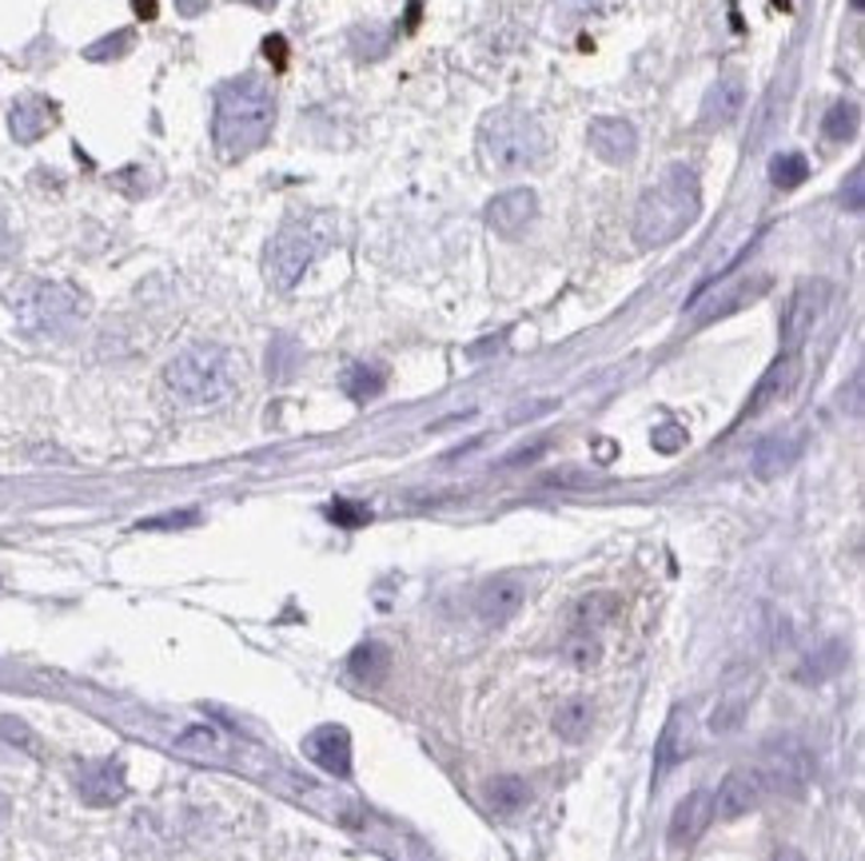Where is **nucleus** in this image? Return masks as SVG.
Wrapping results in <instances>:
<instances>
[{"label":"nucleus","instance_id":"f257e3e1","mask_svg":"<svg viewBox=\"0 0 865 861\" xmlns=\"http://www.w3.org/2000/svg\"><path fill=\"white\" fill-rule=\"evenodd\" d=\"M275 124V92L268 80L243 72L224 80L216 89V112H212V136L228 160H243L268 144Z\"/></svg>","mask_w":865,"mask_h":861},{"label":"nucleus","instance_id":"f03ea898","mask_svg":"<svg viewBox=\"0 0 865 861\" xmlns=\"http://www.w3.org/2000/svg\"><path fill=\"white\" fill-rule=\"evenodd\" d=\"M698 211H702V188L694 168L674 164L667 168V176L658 180L647 196L638 199L630 236H635L638 248L655 252V248H667V243H674L679 236L691 232Z\"/></svg>","mask_w":865,"mask_h":861},{"label":"nucleus","instance_id":"7ed1b4c3","mask_svg":"<svg viewBox=\"0 0 865 861\" xmlns=\"http://www.w3.org/2000/svg\"><path fill=\"white\" fill-rule=\"evenodd\" d=\"M550 152L543 120L523 108H494L479 124V164L491 176H523L535 172Z\"/></svg>","mask_w":865,"mask_h":861},{"label":"nucleus","instance_id":"20e7f679","mask_svg":"<svg viewBox=\"0 0 865 861\" xmlns=\"http://www.w3.org/2000/svg\"><path fill=\"white\" fill-rule=\"evenodd\" d=\"M236 387L240 359L219 343H192L164 367V391L184 407H216L236 395Z\"/></svg>","mask_w":865,"mask_h":861},{"label":"nucleus","instance_id":"39448f33","mask_svg":"<svg viewBox=\"0 0 865 861\" xmlns=\"http://www.w3.org/2000/svg\"><path fill=\"white\" fill-rule=\"evenodd\" d=\"M12 320L33 340H65L84 323L88 299L60 279H21L9 291Z\"/></svg>","mask_w":865,"mask_h":861},{"label":"nucleus","instance_id":"423d86ee","mask_svg":"<svg viewBox=\"0 0 865 861\" xmlns=\"http://www.w3.org/2000/svg\"><path fill=\"white\" fill-rule=\"evenodd\" d=\"M328 243H331V223L323 216H296V220H287L268 240V252H263V276H268V284L275 291H292Z\"/></svg>","mask_w":865,"mask_h":861},{"label":"nucleus","instance_id":"0eeeda50","mask_svg":"<svg viewBox=\"0 0 865 861\" xmlns=\"http://www.w3.org/2000/svg\"><path fill=\"white\" fill-rule=\"evenodd\" d=\"M830 296H833V287L826 284V279H806V284L794 291L786 320H782V347H786V352H798L801 343L810 340L813 328L822 323L826 308H830Z\"/></svg>","mask_w":865,"mask_h":861},{"label":"nucleus","instance_id":"6e6552de","mask_svg":"<svg viewBox=\"0 0 865 861\" xmlns=\"http://www.w3.org/2000/svg\"><path fill=\"white\" fill-rule=\"evenodd\" d=\"M758 666L754 663H738L726 670L722 678V694H718V707H714V718H710V730L714 734H730V730L742 726L746 710H750V702H754L758 694Z\"/></svg>","mask_w":865,"mask_h":861},{"label":"nucleus","instance_id":"1a4fd4ad","mask_svg":"<svg viewBox=\"0 0 865 861\" xmlns=\"http://www.w3.org/2000/svg\"><path fill=\"white\" fill-rule=\"evenodd\" d=\"M770 287H774V279L770 276H738V279H722L718 291H698V299H694V308H702L698 323L735 315V311H742L746 303H754V299L766 296Z\"/></svg>","mask_w":865,"mask_h":861},{"label":"nucleus","instance_id":"9d476101","mask_svg":"<svg viewBox=\"0 0 865 861\" xmlns=\"http://www.w3.org/2000/svg\"><path fill=\"white\" fill-rule=\"evenodd\" d=\"M77 794L88 806H116L128 794V773L121 758H96L77 766Z\"/></svg>","mask_w":865,"mask_h":861},{"label":"nucleus","instance_id":"9b49d317","mask_svg":"<svg viewBox=\"0 0 865 861\" xmlns=\"http://www.w3.org/2000/svg\"><path fill=\"white\" fill-rule=\"evenodd\" d=\"M801 379V355L798 352H782L774 364L766 367V376L758 379V387L750 391V399H746V407L738 420H754V415H762V411H770L774 403H782V399L798 387Z\"/></svg>","mask_w":865,"mask_h":861},{"label":"nucleus","instance_id":"f8f14e48","mask_svg":"<svg viewBox=\"0 0 865 861\" xmlns=\"http://www.w3.org/2000/svg\"><path fill=\"white\" fill-rule=\"evenodd\" d=\"M538 216V196L531 188H511L487 204V228L503 240H519V236L535 223Z\"/></svg>","mask_w":865,"mask_h":861},{"label":"nucleus","instance_id":"ddd939ff","mask_svg":"<svg viewBox=\"0 0 865 861\" xmlns=\"http://www.w3.org/2000/svg\"><path fill=\"white\" fill-rule=\"evenodd\" d=\"M523 602H526L523 578L499 574V578L479 586V595H475V615H479L487 627H503V622H511L519 610H523Z\"/></svg>","mask_w":865,"mask_h":861},{"label":"nucleus","instance_id":"4468645a","mask_svg":"<svg viewBox=\"0 0 865 861\" xmlns=\"http://www.w3.org/2000/svg\"><path fill=\"white\" fill-rule=\"evenodd\" d=\"M307 762H316L319 770H328L331 778H351V734L348 726H316L304 738Z\"/></svg>","mask_w":865,"mask_h":861},{"label":"nucleus","instance_id":"2eb2a0df","mask_svg":"<svg viewBox=\"0 0 865 861\" xmlns=\"http://www.w3.org/2000/svg\"><path fill=\"white\" fill-rule=\"evenodd\" d=\"M587 144H591V152L603 160V164H630L638 152V133L630 120H618V116H603V120H594L587 128Z\"/></svg>","mask_w":865,"mask_h":861},{"label":"nucleus","instance_id":"dca6fc26","mask_svg":"<svg viewBox=\"0 0 865 861\" xmlns=\"http://www.w3.org/2000/svg\"><path fill=\"white\" fill-rule=\"evenodd\" d=\"M762 794H766V785H762L758 770H730V773L722 778V785H718V797L710 802V810H714V817H722V822H735V817H742V814H750V810H758Z\"/></svg>","mask_w":865,"mask_h":861},{"label":"nucleus","instance_id":"f3484780","mask_svg":"<svg viewBox=\"0 0 865 861\" xmlns=\"http://www.w3.org/2000/svg\"><path fill=\"white\" fill-rule=\"evenodd\" d=\"M686 754H691V710L686 707H674L667 718V726L658 734V746H655V782L662 773H670L679 762H686Z\"/></svg>","mask_w":865,"mask_h":861},{"label":"nucleus","instance_id":"a211bd4d","mask_svg":"<svg viewBox=\"0 0 865 861\" xmlns=\"http://www.w3.org/2000/svg\"><path fill=\"white\" fill-rule=\"evenodd\" d=\"M56 124L53 100L44 96H21L9 108V133L16 144H36L41 136H48V128Z\"/></svg>","mask_w":865,"mask_h":861},{"label":"nucleus","instance_id":"6ab92c4d","mask_svg":"<svg viewBox=\"0 0 865 861\" xmlns=\"http://www.w3.org/2000/svg\"><path fill=\"white\" fill-rule=\"evenodd\" d=\"M801 447H806L801 435H766V439L754 447V475L762 479V483L786 475L789 467L798 463Z\"/></svg>","mask_w":865,"mask_h":861},{"label":"nucleus","instance_id":"aec40b11","mask_svg":"<svg viewBox=\"0 0 865 861\" xmlns=\"http://www.w3.org/2000/svg\"><path fill=\"white\" fill-rule=\"evenodd\" d=\"M746 104V84L742 77H722L714 80L706 100H702V124L706 128H726V124L738 120V112Z\"/></svg>","mask_w":865,"mask_h":861},{"label":"nucleus","instance_id":"412c9836","mask_svg":"<svg viewBox=\"0 0 865 861\" xmlns=\"http://www.w3.org/2000/svg\"><path fill=\"white\" fill-rule=\"evenodd\" d=\"M710 817H714V810H710V797L706 794H686L679 802V810H674V817H670V846L674 850H686V846H694V841L702 838V829L710 826Z\"/></svg>","mask_w":865,"mask_h":861},{"label":"nucleus","instance_id":"4be33fe9","mask_svg":"<svg viewBox=\"0 0 865 861\" xmlns=\"http://www.w3.org/2000/svg\"><path fill=\"white\" fill-rule=\"evenodd\" d=\"M770 750L778 754V762H770L758 770V778H762V785H774V790H798L801 778H806V754H801L798 742L789 738H778Z\"/></svg>","mask_w":865,"mask_h":861},{"label":"nucleus","instance_id":"5701e85b","mask_svg":"<svg viewBox=\"0 0 865 861\" xmlns=\"http://www.w3.org/2000/svg\"><path fill=\"white\" fill-rule=\"evenodd\" d=\"M482 794H487V806L494 810V814H519V810H526V802H531V785L519 778V773H499V778H491V782L482 785Z\"/></svg>","mask_w":865,"mask_h":861},{"label":"nucleus","instance_id":"b1692460","mask_svg":"<svg viewBox=\"0 0 865 861\" xmlns=\"http://www.w3.org/2000/svg\"><path fill=\"white\" fill-rule=\"evenodd\" d=\"M348 670H351V678H360V682H384V674L391 670V651H387L384 642L367 639L363 646L351 651Z\"/></svg>","mask_w":865,"mask_h":861},{"label":"nucleus","instance_id":"393cba45","mask_svg":"<svg viewBox=\"0 0 865 861\" xmlns=\"http://www.w3.org/2000/svg\"><path fill=\"white\" fill-rule=\"evenodd\" d=\"M384 387H387V371L379 364H351L348 371H343V391H348V399H355V403L375 399Z\"/></svg>","mask_w":865,"mask_h":861},{"label":"nucleus","instance_id":"a878e982","mask_svg":"<svg viewBox=\"0 0 865 861\" xmlns=\"http://www.w3.org/2000/svg\"><path fill=\"white\" fill-rule=\"evenodd\" d=\"M594 726V710L591 702H582V698H570V702H562L559 710H555V734L567 742H582L587 734H591Z\"/></svg>","mask_w":865,"mask_h":861},{"label":"nucleus","instance_id":"bb28decb","mask_svg":"<svg viewBox=\"0 0 865 861\" xmlns=\"http://www.w3.org/2000/svg\"><path fill=\"white\" fill-rule=\"evenodd\" d=\"M614 615H618V595H591L582 598L579 610H574V630H599L606 627V622H614Z\"/></svg>","mask_w":865,"mask_h":861},{"label":"nucleus","instance_id":"cd10ccee","mask_svg":"<svg viewBox=\"0 0 865 861\" xmlns=\"http://www.w3.org/2000/svg\"><path fill=\"white\" fill-rule=\"evenodd\" d=\"M857 128H862V112H857V104H845V100H842V104H833V108L826 112V120H822L826 140H833V144L854 140Z\"/></svg>","mask_w":865,"mask_h":861},{"label":"nucleus","instance_id":"c85d7f7f","mask_svg":"<svg viewBox=\"0 0 865 861\" xmlns=\"http://www.w3.org/2000/svg\"><path fill=\"white\" fill-rule=\"evenodd\" d=\"M770 180L778 184V188H798V184H806L810 180V160L801 152H782L774 164H770Z\"/></svg>","mask_w":865,"mask_h":861},{"label":"nucleus","instance_id":"c756f323","mask_svg":"<svg viewBox=\"0 0 865 861\" xmlns=\"http://www.w3.org/2000/svg\"><path fill=\"white\" fill-rule=\"evenodd\" d=\"M842 663H845V651H842V642H830V646H826L822 654H818V658H810V663L801 666V682H813V678H818V682H822V678H830L833 670H842Z\"/></svg>","mask_w":865,"mask_h":861},{"label":"nucleus","instance_id":"7c9ffc66","mask_svg":"<svg viewBox=\"0 0 865 861\" xmlns=\"http://www.w3.org/2000/svg\"><path fill=\"white\" fill-rule=\"evenodd\" d=\"M132 45H136V36H132L128 28H121V33L104 36V41H96V45H88L84 56L88 60H121Z\"/></svg>","mask_w":865,"mask_h":861},{"label":"nucleus","instance_id":"2f4dec72","mask_svg":"<svg viewBox=\"0 0 865 861\" xmlns=\"http://www.w3.org/2000/svg\"><path fill=\"white\" fill-rule=\"evenodd\" d=\"M328 519L340 527H367L372 523V507L367 503H351V498H335L328 507Z\"/></svg>","mask_w":865,"mask_h":861},{"label":"nucleus","instance_id":"473e14b6","mask_svg":"<svg viewBox=\"0 0 865 861\" xmlns=\"http://www.w3.org/2000/svg\"><path fill=\"white\" fill-rule=\"evenodd\" d=\"M599 639H594L591 630H574L567 639V658L570 663H579V666H591V663H599Z\"/></svg>","mask_w":865,"mask_h":861},{"label":"nucleus","instance_id":"72a5a7b5","mask_svg":"<svg viewBox=\"0 0 865 861\" xmlns=\"http://www.w3.org/2000/svg\"><path fill=\"white\" fill-rule=\"evenodd\" d=\"M196 523H200V510H172V515H160V519L136 523V530H184V527H196Z\"/></svg>","mask_w":865,"mask_h":861},{"label":"nucleus","instance_id":"f704fd0d","mask_svg":"<svg viewBox=\"0 0 865 861\" xmlns=\"http://www.w3.org/2000/svg\"><path fill=\"white\" fill-rule=\"evenodd\" d=\"M0 742H9V746H21V750H36L33 742V730L16 722V718H0Z\"/></svg>","mask_w":865,"mask_h":861},{"label":"nucleus","instance_id":"c9c22d12","mask_svg":"<svg viewBox=\"0 0 865 861\" xmlns=\"http://www.w3.org/2000/svg\"><path fill=\"white\" fill-rule=\"evenodd\" d=\"M655 451H662V455H674L686 443V427H679V423H662V427H655Z\"/></svg>","mask_w":865,"mask_h":861},{"label":"nucleus","instance_id":"e433bc0d","mask_svg":"<svg viewBox=\"0 0 865 861\" xmlns=\"http://www.w3.org/2000/svg\"><path fill=\"white\" fill-rule=\"evenodd\" d=\"M12 255H16V232H12L9 211L0 208V264H9Z\"/></svg>","mask_w":865,"mask_h":861},{"label":"nucleus","instance_id":"4c0bfd02","mask_svg":"<svg viewBox=\"0 0 865 861\" xmlns=\"http://www.w3.org/2000/svg\"><path fill=\"white\" fill-rule=\"evenodd\" d=\"M263 56L272 60V68H287V41L280 33H272L263 41Z\"/></svg>","mask_w":865,"mask_h":861},{"label":"nucleus","instance_id":"58836bf2","mask_svg":"<svg viewBox=\"0 0 865 861\" xmlns=\"http://www.w3.org/2000/svg\"><path fill=\"white\" fill-rule=\"evenodd\" d=\"M842 199H845V208L854 211V216L862 211V168H854V172H850V184H845Z\"/></svg>","mask_w":865,"mask_h":861},{"label":"nucleus","instance_id":"ea45409f","mask_svg":"<svg viewBox=\"0 0 865 861\" xmlns=\"http://www.w3.org/2000/svg\"><path fill=\"white\" fill-rule=\"evenodd\" d=\"M175 9H180V16H200L208 9V0H175Z\"/></svg>","mask_w":865,"mask_h":861},{"label":"nucleus","instance_id":"a19ab883","mask_svg":"<svg viewBox=\"0 0 865 861\" xmlns=\"http://www.w3.org/2000/svg\"><path fill=\"white\" fill-rule=\"evenodd\" d=\"M132 9H136V16L152 21V16H156V0H132Z\"/></svg>","mask_w":865,"mask_h":861},{"label":"nucleus","instance_id":"79ce46f5","mask_svg":"<svg viewBox=\"0 0 865 861\" xmlns=\"http://www.w3.org/2000/svg\"><path fill=\"white\" fill-rule=\"evenodd\" d=\"M243 4H255V9H263V12L275 9V0H243Z\"/></svg>","mask_w":865,"mask_h":861},{"label":"nucleus","instance_id":"37998d69","mask_svg":"<svg viewBox=\"0 0 865 861\" xmlns=\"http://www.w3.org/2000/svg\"><path fill=\"white\" fill-rule=\"evenodd\" d=\"M4 817H9V797L0 794V826H4Z\"/></svg>","mask_w":865,"mask_h":861}]
</instances>
